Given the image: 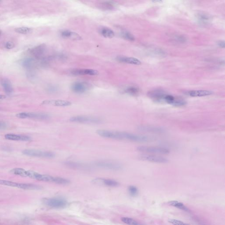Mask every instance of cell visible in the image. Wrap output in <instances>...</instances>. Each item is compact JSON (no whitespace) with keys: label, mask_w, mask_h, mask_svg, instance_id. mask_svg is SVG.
Listing matches in <instances>:
<instances>
[{"label":"cell","mask_w":225,"mask_h":225,"mask_svg":"<svg viewBox=\"0 0 225 225\" xmlns=\"http://www.w3.org/2000/svg\"><path fill=\"white\" fill-rule=\"evenodd\" d=\"M139 158L145 161L157 163H166L168 161L167 158L162 156L151 154H141L139 156Z\"/></svg>","instance_id":"12"},{"label":"cell","mask_w":225,"mask_h":225,"mask_svg":"<svg viewBox=\"0 0 225 225\" xmlns=\"http://www.w3.org/2000/svg\"><path fill=\"white\" fill-rule=\"evenodd\" d=\"M72 91L77 94H82L88 90L89 85L86 82L77 81L71 85Z\"/></svg>","instance_id":"13"},{"label":"cell","mask_w":225,"mask_h":225,"mask_svg":"<svg viewBox=\"0 0 225 225\" xmlns=\"http://www.w3.org/2000/svg\"><path fill=\"white\" fill-rule=\"evenodd\" d=\"M46 51V47L45 44H42L31 48L30 50V54L37 60L43 59L45 56Z\"/></svg>","instance_id":"9"},{"label":"cell","mask_w":225,"mask_h":225,"mask_svg":"<svg viewBox=\"0 0 225 225\" xmlns=\"http://www.w3.org/2000/svg\"><path fill=\"white\" fill-rule=\"evenodd\" d=\"M70 73L72 75L74 76H96L98 75L99 71L90 69H77L72 70Z\"/></svg>","instance_id":"14"},{"label":"cell","mask_w":225,"mask_h":225,"mask_svg":"<svg viewBox=\"0 0 225 225\" xmlns=\"http://www.w3.org/2000/svg\"><path fill=\"white\" fill-rule=\"evenodd\" d=\"M0 185L18 188L22 189H29V190H37V189H41V187L35 185L17 183V182H13L1 180V179H0Z\"/></svg>","instance_id":"4"},{"label":"cell","mask_w":225,"mask_h":225,"mask_svg":"<svg viewBox=\"0 0 225 225\" xmlns=\"http://www.w3.org/2000/svg\"><path fill=\"white\" fill-rule=\"evenodd\" d=\"M168 222L173 225H184L187 224V223H185L184 222L175 219H168Z\"/></svg>","instance_id":"37"},{"label":"cell","mask_w":225,"mask_h":225,"mask_svg":"<svg viewBox=\"0 0 225 225\" xmlns=\"http://www.w3.org/2000/svg\"><path fill=\"white\" fill-rule=\"evenodd\" d=\"M168 204L171 206L174 207L181 210L184 211L185 212H189V210L187 207L186 206L182 203L177 201H171L168 202Z\"/></svg>","instance_id":"24"},{"label":"cell","mask_w":225,"mask_h":225,"mask_svg":"<svg viewBox=\"0 0 225 225\" xmlns=\"http://www.w3.org/2000/svg\"><path fill=\"white\" fill-rule=\"evenodd\" d=\"M1 124H0V128H1Z\"/></svg>","instance_id":"43"},{"label":"cell","mask_w":225,"mask_h":225,"mask_svg":"<svg viewBox=\"0 0 225 225\" xmlns=\"http://www.w3.org/2000/svg\"><path fill=\"white\" fill-rule=\"evenodd\" d=\"M28 177L33 179H36L40 181L47 182H54L56 184L60 185L68 184L69 180L63 178L53 177L50 175H45L39 174L38 172L32 171H29Z\"/></svg>","instance_id":"2"},{"label":"cell","mask_w":225,"mask_h":225,"mask_svg":"<svg viewBox=\"0 0 225 225\" xmlns=\"http://www.w3.org/2000/svg\"><path fill=\"white\" fill-rule=\"evenodd\" d=\"M124 92L127 94L133 96H137L140 92V89L137 87L130 86L124 90Z\"/></svg>","instance_id":"26"},{"label":"cell","mask_w":225,"mask_h":225,"mask_svg":"<svg viewBox=\"0 0 225 225\" xmlns=\"http://www.w3.org/2000/svg\"><path fill=\"white\" fill-rule=\"evenodd\" d=\"M43 202L47 206L55 209L65 208L68 204L67 201L64 199L61 198L44 199Z\"/></svg>","instance_id":"3"},{"label":"cell","mask_w":225,"mask_h":225,"mask_svg":"<svg viewBox=\"0 0 225 225\" xmlns=\"http://www.w3.org/2000/svg\"><path fill=\"white\" fill-rule=\"evenodd\" d=\"M66 164L69 167H72V168H88V167L85 165H84L83 164L81 163H77V162H67L66 163Z\"/></svg>","instance_id":"30"},{"label":"cell","mask_w":225,"mask_h":225,"mask_svg":"<svg viewBox=\"0 0 225 225\" xmlns=\"http://www.w3.org/2000/svg\"><path fill=\"white\" fill-rule=\"evenodd\" d=\"M70 121L73 122L98 124L101 122L102 120L96 117L88 116H77L72 117Z\"/></svg>","instance_id":"8"},{"label":"cell","mask_w":225,"mask_h":225,"mask_svg":"<svg viewBox=\"0 0 225 225\" xmlns=\"http://www.w3.org/2000/svg\"><path fill=\"white\" fill-rule=\"evenodd\" d=\"M137 150L140 152L152 153V154H167L170 153V150L167 148L163 147L141 146L137 147Z\"/></svg>","instance_id":"7"},{"label":"cell","mask_w":225,"mask_h":225,"mask_svg":"<svg viewBox=\"0 0 225 225\" xmlns=\"http://www.w3.org/2000/svg\"><path fill=\"white\" fill-rule=\"evenodd\" d=\"M1 34H2V32H1V31H0V35H1Z\"/></svg>","instance_id":"42"},{"label":"cell","mask_w":225,"mask_h":225,"mask_svg":"<svg viewBox=\"0 0 225 225\" xmlns=\"http://www.w3.org/2000/svg\"><path fill=\"white\" fill-rule=\"evenodd\" d=\"M212 93L213 92L210 91L203 90L189 91L186 92V94L187 95L191 97H195L211 95Z\"/></svg>","instance_id":"20"},{"label":"cell","mask_w":225,"mask_h":225,"mask_svg":"<svg viewBox=\"0 0 225 225\" xmlns=\"http://www.w3.org/2000/svg\"><path fill=\"white\" fill-rule=\"evenodd\" d=\"M152 1H154V2H161V0H152Z\"/></svg>","instance_id":"41"},{"label":"cell","mask_w":225,"mask_h":225,"mask_svg":"<svg viewBox=\"0 0 225 225\" xmlns=\"http://www.w3.org/2000/svg\"><path fill=\"white\" fill-rule=\"evenodd\" d=\"M5 138L6 140L13 141H30L31 137L24 135H17L14 134H8L5 135Z\"/></svg>","instance_id":"19"},{"label":"cell","mask_w":225,"mask_h":225,"mask_svg":"<svg viewBox=\"0 0 225 225\" xmlns=\"http://www.w3.org/2000/svg\"><path fill=\"white\" fill-rule=\"evenodd\" d=\"M16 117L19 118H34L39 120L47 119L49 118V115L44 113L23 112L19 113Z\"/></svg>","instance_id":"11"},{"label":"cell","mask_w":225,"mask_h":225,"mask_svg":"<svg viewBox=\"0 0 225 225\" xmlns=\"http://www.w3.org/2000/svg\"><path fill=\"white\" fill-rule=\"evenodd\" d=\"M116 60L122 63H128L133 65H140L141 64V61L134 57H126V56H118Z\"/></svg>","instance_id":"17"},{"label":"cell","mask_w":225,"mask_h":225,"mask_svg":"<svg viewBox=\"0 0 225 225\" xmlns=\"http://www.w3.org/2000/svg\"><path fill=\"white\" fill-rule=\"evenodd\" d=\"M1 84L5 92L8 95H10L13 92V88L11 83L7 79H3L1 81Z\"/></svg>","instance_id":"23"},{"label":"cell","mask_w":225,"mask_h":225,"mask_svg":"<svg viewBox=\"0 0 225 225\" xmlns=\"http://www.w3.org/2000/svg\"><path fill=\"white\" fill-rule=\"evenodd\" d=\"M167 94L165 91L160 89L153 90L148 93V96L157 103H164V98Z\"/></svg>","instance_id":"10"},{"label":"cell","mask_w":225,"mask_h":225,"mask_svg":"<svg viewBox=\"0 0 225 225\" xmlns=\"http://www.w3.org/2000/svg\"><path fill=\"white\" fill-rule=\"evenodd\" d=\"M128 191L131 196L136 197L139 193V190L137 187L134 186H130L128 188Z\"/></svg>","instance_id":"34"},{"label":"cell","mask_w":225,"mask_h":225,"mask_svg":"<svg viewBox=\"0 0 225 225\" xmlns=\"http://www.w3.org/2000/svg\"><path fill=\"white\" fill-rule=\"evenodd\" d=\"M94 183L98 185H102L109 187H116L119 185V183L114 180L111 179H105V178H99L93 180Z\"/></svg>","instance_id":"16"},{"label":"cell","mask_w":225,"mask_h":225,"mask_svg":"<svg viewBox=\"0 0 225 225\" xmlns=\"http://www.w3.org/2000/svg\"><path fill=\"white\" fill-rule=\"evenodd\" d=\"M139 129L143 132H148L155 133H164V129L159 127L152 126H140Z\"/></svg>","instance_id":"22"},{"label":"cell","mask_w":225,"mask_h":225,"mask_svg":"<svg viewBox=\"0 0 225 225\" xmlns=\"http://www.w3.org/2000/svg\"><path fill=\"white\" fill-rule=\"evenodd\" d=\"M122 221L128 225H140V223L137 222L134 219L129 217H123L121 219Z\"/></svg>","instance_id":"32"},{"label":"cell","mask_w":225,"mask_h":225,"mask_svg":"<svg viewBox=\"0 0 225 225\" xmlns=\"http://www.w3.org/2000/svg\"><path fill=\"white\" fill-rule=\"evenodd\" d=\"M39 63V62L34 58H25L22 62V66L26 69H33Z\"/></svg>","instance_id":"18"},{"label":"cell","mask_w":225,"mask_h":225,"mask_svg":"<svg viewBox=\"0 0 225 225\" xmlns=\"http://www.w3.org/2000/svg\"><path fill=\"white\" fill-rule=\"evenodd\" d=\"M0 1H1V0H0Z\"/></svg>","instance_id":"44"},{"label":"cell","mask_w":225,"mask_h":225,"mask_svg":"<svg viewBox=\"0 0 225 225\" xmlns=\"http://www.w3.org/2000/svg\"><path fill=\"white\" fill-rule=\"evenodd\" d=\"M218 45L220 47L222 48H224L225 47V43L224 41H219L218 42Z\"/></svg>","instance_id":"39"},{"label":"cell","mask_w":225,"mask_h":225,"mask_svg":"<svg viewBox=\"0 0 225 225\" xmlns=\"http://www.w3.org/2000/svg\"><path fill=\"white\" fill-rule=\"evenodd\" d=\"M121 35L123 38L128 41H134L135 40V37H134V36L128 31H122Z\"/></svg>","instance_id":"33"},{"label":"cell","mask_w":225,"mask_h":225,"mask_svg":"<svg viewBox=\"0 0 225 225\" xmlns=\"http://www.w3.org/2000/svg\"><path fill=\"white\" fill-rule=\"evenodd\" d=\"M47 92L50 94H55L58 92L59 90V88L55 84H51L48 85L46 89Z\"/></svg>","instance_id":"35"},{"label":"cell","mask_w":225,"mask_h":225,"mask_svg":"<svg viewBox=\"0 0 225 225\" xmlns=\"http://www.w3.org/2000/svg\"><path fill=\"white\" fill-rule=\"evenodd\" d=\"M23 153L27 156L43 158H53L55 156V154L52 152L31 149L24 150L23 151Z\"/></svg>","instance_id":"6"},{"label":"cell","mask_w":225,"mask_h":225,"mask_svg":"<svg viewBox=\"0 0 225 225\" xmlns=\"http://www.w3.org/2000/svg\"><path fill=\"white\" fill-rule=\"evenodd\" d=\"M61 36L63 38L71 39L73 40H80L81 39V37L75 32H72L68 30L62 31Z\"/></svg>","instance_id":"21"},{"label":"cell","mask_w":225,"mask_h":225,"mask_svg":"<svg viewBox=\"0 0 225 225\" xmlns=\"http://www.w3.org/2000/svg\"><path fill=\"white\" fill-rule=\"evenodd\" d=\"M174 41L178 43H183L186 42V39L185 37L184 36H182V35H175L174 37Z\"/></svg>","instance_id":"36"},{"label":"cell","mask_w":225,"mask_h":225,"mask_svg":"<svg viewBox=\"0 0 225 225\" xmlns=\"http://www.w3.org/2000/svg\"><path fill=\"white\" fill-rule=\"evenodd\" d=\"M100 34H101L103 37L106 38H113L115 34L114 31L109 28H100L99 30Z\"/></svg>","instance_id":"25"},{"label":"cell","mask_w":225,"mask_h":225,"mask_svg":"<svg viewBox=\"0 0 225 225\" xmlns=\"http://www.w3.org/2000/svg\"><path fill=\"white\" fill-rule=\"evenodd\" d=\"M94 165L99 168L110 170H119L122 167L121 164L119 163L108 160L97 161L94 163Z\"/></svg>","instance_id":"5"},{"label":"cell","mask_w":225,"mask_h":225,"mask_svg":"<svg viewBox=\"0 0 225 225\" xmlns=\"http://www.w3.org/2000/svg\"><path fill=\"white\" fill-rule=\"evenodd\" d=\"M42 104L51 105L55 107H67L71 105V103L68 101L60 99L46 100L42 103Z\"/></svg>","instance_id":"15"},{"label":"cell","mask_w":225,"mask_h":225,"mask_svg":"<svg viewBox=\"0 0 225 225\" xmlns=\"http://www.w3.org/2000/svg\"><path fill=\"white\" fill-rule=\"evenodd\" d=\"M96 133L100 137L115 140H129L139 143H147L154 140V137L144 135H137L126 132L98 130Z\"/></svg>","instance_id":"1"},{"label":"cell","mask_w":225,"mask_h":225,"mask_svg":"<svg viewBox=\"0 0 225 225\" xmlns=\"http://www.w3.org/2000/svg\"><path fill=\"white\" fill-rule=\"evenodd\" d=\"M15 31L20 34H29L32 31V29L28 27H20L16 28Z\"/></svg>","instance_id":"31"},{"label":"cell","mask_w":225,"mask_h":225,"mask_svg":"<svg viewBox=\"0 0 225 225\" xmlns=\"http://www.w3.org/2000/svg\"><path fill=\"white\" fill-rule=\"evenodd\" d=\"M5 47L7 49H12L15 47V44L12 41H8L5 44Z\"/></svg>","instance_id":"38"},{"label":"cell","mask_w":225,"mask_h":225,"mask_svg":"<svg viewBox=\"0 0 225 225\" xmlns=\"http://www.w3.org/2000/svg\"><path fill=\"white\" fill-rule=\"evenodd\" d=\"M197 17L199 21L203 24H208L211 21V17L208 14L200 13L197 14Z\"/></svg>","instance_id":"27"},{"label":"cell","mask_w":225,"mask_h":225,"mask_svg":"<svg viewBox=\"0 0 225 225\" xmlns=\"http://www.w3.org/2000/svg\"><path fill=\"white\" fill-rule=\"evenodd\" d=\"M100 8L104 10H111L115 7V5L112 2L105 1L100 3Z\"/></svg>","instance_id":"29"},{"label":"cell","mask_w":225,"mask_h":225,"mask_svg":"<svg viewBox=\"0 0 225 225\" xmlns=\"http://www.w3.org/2000/svg\"><path fill=\"white\" fill-rule=\"evenodd\" d=\"M6 96L0 95V100H1L4 99L6 98Z\"/></svg>","instance_id":"40"},{"label":"cell","mask_w":225,"mask_h":225,"mask_svg":"<svg viewBox=\"0 0 225 225\" xmlns=\"http://www.w3.org/2000/svg\"><path fill=\"white\" fill-rule=\"evenodd\" d=\"M10 172L15 175H19L24 177H27L28 174V171L21 168H13L12 169Z\"/></svg>","instance_id":"28"}]
</instances>
